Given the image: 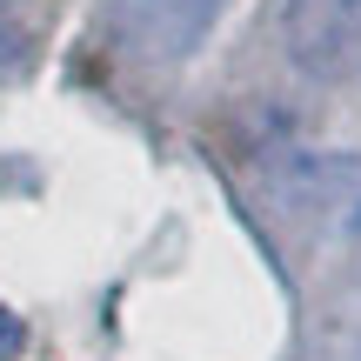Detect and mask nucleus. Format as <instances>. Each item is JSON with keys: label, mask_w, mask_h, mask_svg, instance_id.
<instances>
[{"label": "nucleus", "mask_w": 361, "mask_h": 361, "mask_svg": "<svg viewBox=\"0 0 361 361\" xmlns=\"http://www.w3.org/2000/svg\"><path fill=\"white\" fill-rule=\"evenodd\" d=\"M121 7V34L154 61H180L207 40L221 0H114Z\"/></svg>", "instance_id": "1"}, {"label": "nucleus", "mask_w": 361, "mask_h": 361, "mask_svg": "<svg viewBox=\"0 0 361 361\" xmlns=\"http://www.w3.org/2000/svg\"><path fill=\"white\" fill-rule=\"evenodd\" d=\"M288 54L308 74H335L361 40V0H288Z\"/></svg>", "instance_id": "2"}, {"label": "nucleus", "mask_w": 361, "mask_h": 361, "mask_svg": "<svg viewBox=\"0 0 361 361\" xmlns=\"http://www.w3.org/2000/svg\"><path fill=\"white\" fill-rule=\"evenodd\" d=\"M20 61H27V27L13 20L7 7H0V74H13Z\"/></svg>", "instance_id": "3"}, {"label": "nucleus", "mask_w": 361, "mask_h": 361, "mask_svg": "<svg viewBox=\"0 0 361 361\" xmlns=\"http://www.w3.org/2000/svg\"><path fill=\"white\" fill-rule=\"evenodd\" d=\"M20 341H27L20 314H7V308H0V361H13V355H20Z\"/></svg>", "instance_id": "4"}]
</instances>
